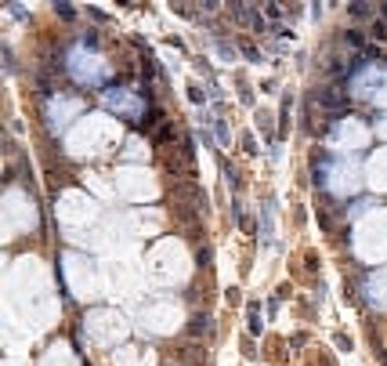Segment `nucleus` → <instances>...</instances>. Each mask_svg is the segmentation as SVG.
<instances>
[{
  "mask_svg": "<svg viewBox=\"0 0 387 366\" xmlns=\"http://www.w3.org/2000/svg\"><path fill=\"white\" fill-rule=\"evenodd\" d=\"M105 105H109V109H123V113L130 116V120H134L138 113H142V105H138V98H127L123 91H109V95H105Z\"/></svg>",
  "mask_w": 387,
  "mask_h": 366,
  "instance_id": "f257e3e1",
  "label": "nucleus"
},
{
  "mask_svg": "<svg viewBox=\"0 0 387 366\" xmlns=\"http://www.w3.org/2000/svg\"><path fill=\"white\" fill-rule=\"evenodd\" d=\"M344 40L351 44V48H362V33H354V29H348V33H344Z\"/></svg>",
  "mask_w": 387,
  "mask_h": 366,
  "instance_id": "7ed1b4c3",
  "label": "nucleus"
},
{
  "mask_svg": "<svg viewBox=\"0 0 387 366\" xmlns=\"http://www.w3.org/2000/svg\"><path fill=\"white\" fill-rule=\"evenodd\" d=\"M344 102H348V91H344V87H326V91L318 95V105H322V109H340Z\"/></svg>",
  "mask_w": 387,
  "mask_h": 366,
  "instance_id": "f03ea898",
  "label": "nucleus"
},
{
  "mask_svg": "<svg viewBox=\"0 0 387 366\" xmlns=\"http://www.w3.org/2000/svg\"><path fill=\"white\" fill-rule=\"evenodd\" d=\"M203 330H210V323H206V315H196V323H192V333H203Z\"/></svg>",
  "mask_w": 387,
  "mask_h": 366,
  "instance_id": "20e7f679",
  "label": "nucleus"
}]
</instances>
